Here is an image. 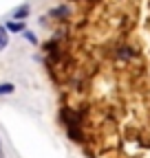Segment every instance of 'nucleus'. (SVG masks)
Returning a JSON list of instances; mask_svg holds the SVG:
<instances>
[{"label": "nucleus", "mask_w": 150, "mask_h": 158, "mask_svg": "<svg viewBox=\"0 0 150 158\" xmlns=\"http://www.w3.org/2000/svg\"><path fill=\"white\" fill-rule=\"evenodd\" d=\"M27 15H29V5H22L20 9H18V11L13 13V18H18V20H24Z\"/></svg>", "instance_id": "nucleus-1"}, {"label": "nucleus", "mask_w": 150, "mask_h": 158, "mask_svg": "<svg viewBox=\"0 0 150 158\" xmlns=\"http://www.w3.org/2000/svg\"><path fill=\"white\" fill-rule=\"evenodd\" d=\"M13 90H15L13 84H0V94H11Z\"/></svg>", "instance_id": "nucleus-2"}, {"label": "nucleus", "mask_w": 150, "mask_h": 158, "mask_svg": "<svg viewBox=\"0 0 150 158\" xmlns=\"http://www.w3.org/2000/svg\"><path fill=\"white\" fill-rule=\"evenodd\" d=\"M7 29L18 33V31H22V22H13V20H11V22H7Z\"/></svg>", "instance_id": "nucleus-3"}, {"label": "nucleus", "mask_w": 150, "mask_h": 158, "mask_svg": "<svg viewBox=\"0 0 150 158\" xmlns=\"http://www.w3.org/2000/svg\"><path fill=\"white\" fill-rule=\"evenodd\" d=\"M64 13H68V9H66V7H60V9L51 11V15H64Z\"/></svg>", "instance_id": "nucleus-4"}, {"label": "nucleus", "mask_w": 150, "mask_h": 158, "mask_svg": "<svg viewBox=\"0 0 150 158\" xmlns=\"http://www.w3.org/2000/svg\"><path fill=\"white\" fill-rule=\"evenodd\" d=\"M5 46H7V35H5V33H0V51H2Z\"/></svg>", "instance_id": "nucleus-5"}, {"label": "nucleus", "mask_w": 150, "mask_h": 158, "mask_svg": "<svg viewBox=\"0 0 150 158\" xmlns=\"http://www.w3.org/2000/svg\"><path fill=\"white\" fill-rule=\"evenodd\" d=\"M24 37L29 40V42H31V44H35V42H38V40H35V35H33V33H24Z\"/></svg>", "instance_id": "nucleus-6"}, {"label": "nucleus", "mask_w": 150, "mask_h": 158, "mask_svg": "<svg viewBox=\"0 0 150 158\" xmlns=\"http://www.w3.org/2000/svg\"><path fill=\"white\" fill-rule=\"evenodd\" d=\"M0 158H5V152H2V143H0Z\"/></svg>", "instance_id": "nucleus-7"}]
</instances>
